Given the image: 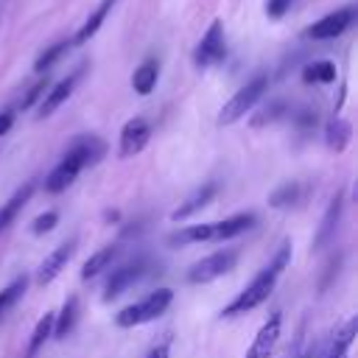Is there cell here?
Wrapping results in <instances>:
<instances>
[{"label":"cell","mask_w":358,"mask_h":358,"mask_svg":"<svg viewBox=\"0 0 358 358\" xmlns=\"http://www.w3.org/2000/svg\"><path fill=\"white\" fill-rule=\"evenodd\" d=\"M14 117H17V112H14V109H3V112H0V137L11 131V126H14Z\"/></svg>","instance_id":"cell-33"},{"label":"cell","mask_w":358,"mask_h":358,"mask_svg":"<svg viewBox=\"0 0 358 358\" xmlns=\"http://www.w3.org/2000/svg\"><path fill=\"white\" fill-rule=\"evenodd\" d=\"M31 193H34V182H25L22 187H17V190L11 193V199H8V201H3V204H0V235L11 227V221H14V218L20 215V210L28 204Z\"/></svg>","instance_id":"cell-16"},{"label":"cell","mask_w":358,"mask_h":358,"mask_svg":"<svg viewBox=\"0 0 358 358\" xmlns=\"http://www.w3.org/2000/svg\"><path fill=\"white\" fill-rule=\"evenodd\" d=\"M70 48H73V45H70V39H59V42L48 45V48L36 56V62H34V73H39V76H42V73H48V70H50V67H53V64H56V62H59Z\"/></svg>","instance_id":"cell-23"},{"label":"cell","mask_w":358,"mask_h":358,"mask_svg":"<svg viewBox=\"0 0 358 358\" xmlns=\"http://www.w3.org/2000/svg\"><path fill=\"white\" fill-rule=\"evenodd\" d=\"M28 291V277L25 274H20V277H14L3 291H0V316H6L20 299H22V294Z\"/></svg>","instance_id":"cell-24"},{"label":"cell","mask_w":358,"mask_h":358,"mask_svg":"<svg viewBox=\"0 0 358 358\" xmlns=\"http://www.w3.org/2000/svg\"><path fill=\"white\" fill-rule=\"evenodd\" d=\"M120 255V249L117 246H103V249H98L95 255H90L87 257V263L81 266V277L84 280H92V277H98L101 271H106V268H112V260Z\"/></svg>","instance_id":"cell-20"},{"label":"cell","mask_w":358,"mask_h":358,"mask_svg":"<svg viewBox=\"0 0 358 358\" xmlns=\"http://www.w3.org/2000/svg\"><path fill=\"white\" fill-rule=\"evenodd\" d=\"M117 6V0H101L92 11H90V17L81 22V28L73 34V39H70V45H87L98 31H101V25L106 22V17H109V11Z\"/></svg>","instance_id":"cell-15"},{"label":"cell","mask_w":358,"mask_h":358,"mask_svg":"<svg viewBox=\"0 0 358 358\" xmlns=\"http://www.w3.org/2000/svg\"><path fill=\"white\" fill-rule=\"evenodd\" d=\"M215 193H218V185H215V182H204L201 187H196V190L171 213V221H187V218H193L199 210H204V207L215 199Z\"/></svg>","instance_id":"cell-14"},{"label":"cell","mask_w":358,"mask_h":358,"mask_svg":"<svg viewBox=\"0 0 358 358\" xmlns=\"http://www.w3.org/2000/svg\"><path fill=\"white\" fill-rule=\"evenodd\" d=\"M238 263V252L235 249H221V252H213L201 260H196L190 268H187V282L190 285H204V282H213L218 277H224L227 271H232Z\"/></svg>","instance_id":"cell-6"},{"label":"cell","mask_w":358,"mask_h":358,"mask_svg":"<svg viewBox=\"0 0 358 358\" xmlns=\"http://www.w3.org/2000/svg\"><path fill=\"white\" fill-rule=\"evenodd\" d=\"M53 336V313H45L39 322H36V327H34V333H31V338H28V355H36L42 347H45V341Z\"/></svg>","instance_id":"cell-26"},{"label":"cell","mask_w":358,"mask_h":358,"mask_svg":"<svg viewBox=\"0 0 358 358\" xmlns=\"http://www.w3.org/2000/svg\"><path fill=\"white\" fill-rule=\"evenodd\" d=\"M56 224H59V213L48 210V213H42V215H36V218H34L31 232H34V235H45V232H50Z\"/></svg>","instance_id":"cell-29"},{"label":"cell","mask_w":358,"mask_h":358,"mask_svg":"<svg viewBox=\"0 0 358 358\" xmlns=\"http://www.w3.org/2000/svg\"><path fill=\"white\" fill-rule=\"evenodd\" d=\"M148 266H151L148 257H134L131 263H123V266L112 268V274H109V280H106V288H103V299L109 302V299L120 296L123 291H129L137 280H143V277L148 274Z\"/></svg>","instance_id":"cell-8"},{"label":"cell","mask_w":358,"mask_h":358,"mask_svg":"<svg viewBox=\"0 0 358 358\" xmlns=\"http://www.w3.org/2000/svg\"><path fill=\"white\" fill-rule=\"evenodd\" d=\"M350 134H352L350 123H347L344 117H333V120L327 123V129H324V143H327V148H333V151H344L347 143H350Z\"/></svg>","instance_id":"cell-22"},{"label":"cell","mask_w":358,"mask_h":358,"mask_svg":"<svg viewBox=\"0 0 358 358\" xmlns=\"http://www.w3.org/2000/svg\"><path fill=\"white\" fill-rule=\"evenodd\" d=\"M78 296H67L62 310L53 313V338H67L73 330H76V322H78Z\"/></svg>","instance_id":"cell-17"},{"label":"cell","mask_w":358,"mask_h":358,"mask_svg":"<svg viewBox=\"0 0 358 358\" xmlns=\"http://www.w3.org/2000/svg\"><path fill=\"white\" fill-rule=\"evenodd\" d=\"M355 333H358V319L352 316V319H347L344 327L333 336V341H330L324 358H347V355H350V347H352V341H355Z\"/></svg>","instance_id":"cell-19"},{"label":"cell","mask_w":358,"mask_h":358,"mask_svg":"<svg viewBox=\"0 0 358 358\" xmlns=\"http://www.w3.org/2000/svg\"><path fill=\"white\" fill-rule=\"evenodd\" d=\"M288 260H291V243H282V246L277 249V255H274V257L241 288V294L221 310V319H235V316H243V313L255 310L257 305H263V302L271 296V291L277 288V280L282 277Z\"/></svg>","instance_id":"cell-2"},{"label":"cell","mask_w":358,"mask_h":358,"mask_svg":"<svg viewBox=\"0 0 358 358\" xmlns=\"http://www.w3.org/2000/svg\"><path fill=\"white\" fill-rule=\"evenodd\" d=\"M266 90H268V73L252 76V78H249L241 90H235V95L221 106V112H218V126H232V123H238L241 117H246V112H252V109L263 101Z\"/></svg>","instance_id":"cell-3"},{"label":"cell","mask_w":358,"mask_h":358,"mask_svg":"<svg viewBox=\"0 0 358 358\" xmlns=\"http://www.w3.org/2000/svg\"><path fill=\"white\" fill-rule=\"evenodd\" d=\"M257 221L255 213H235L224 221H207V243H224L229 238H238L241 232L252 229Z\"/></svg>","instance_id":"cell-11"},{"label":"cell","mask_w":358,"mask_h":358,"mask_svg":"<svg viewBox=\"0 0 358 358\" xmlns=\"http://www.w3.org/2000/svg\"><path fill=\"white\" fill-rule=\"evenodd\" d=\"M173 302V291L171 288H157L151 294H145L143 299L126 305L123 310L115 313V324L117 327H137V324H145V322H154L159 319Z\"/></svg>","instance_id":"cell-4"},{"label":"cell","mask_w":358,"mask_h":358,"mask_svg":"<svg viewBox=\"0 0 358 358\" xmlns=\"http://www.w3.org/2000/svg\"><path fill=\"white\" fill-rule=\"evenodd\" d=\"M294 358H310V355H294Z\"/></svg>","instance_id":"cell-34"},{"label":"cell","mask_w":358,"mask_h":358,"mask_svg":"<svg viewBox=\"0 0 358 358\" xmlns=\"http://www.w3.org/2000/svg\"><path fill=\"white\" fill-rule=\"evenodd\" d=\"M224 59H227V31H224L221 20H213L193 48V64L199 70H210V67L221 64Z\"/></svg>","instance_id":"cell-5"},{"label":"cell","mask_w":358,"mask_h":358,"mask_svg":"<svg viewBox=\"0 0 358 358\" xmlns=\"http://www.w3.org/2000/svg\"><path fill=\"white\" fill-rule=\"evenodd\" d=\"M76 249H78V241L76 238H70V241H64V243H59L42 263H39V271H36V282L39 285H48V282H53L64 268H67V263H70V257L76 255Z\"/></svg>","instance_id":"cell-12"},{"label":"cell","mask_w":358,"mask_h":358,"mask_svg":"<svg viewBox=\"0 0 358 358\" xmlns=\"http://www.w3.org/2000/svg\"><path fill=\"white\" fill-rule=\"evenodd\" d=\"M352 22H355V6H344V8H336V11L324 14L322 20L310 22V25L305 28V36H308V39H316V42L336 39V36H341Z\"/></svg>","instance_id":"cell-7"},{"label":"cell","mask_w":358,"mask_h":358,"mask_svg":"<svg viewBox=\"0 0 358 358\" xmlns=\"http://www.w3.org/2000/svg\"><path fill=\"white\" fill-rule=\"evenodd\" d=\"M143 358H171V336H165L162 341H157Z\"/></svg>","instance_id":"cell-32"},{"label":"cell","mask_w":358,"mask_h":358,"mask_svg":"<svg viewBox=\"0 0 358 358\" xmlns=\"http://www.w3.org/2000/svg\"><path fill=\"white\" fill-rule=\"evenodd\" d=\"M280 327H282V316L280 313H271L260 324L257 336L252 338V344L246 350V358H271V352L277 347V338H280Z\"/></svg>","instance_id":"cell-13"},{"label":"cell","mask_w":358,"mask_h":358,"mask_svg":"<svg viewBox=\"0 0 358 358\" xmlns=\"http://www.w3.org/2000/svg\"><path fill=\"white\" fill-rule=\"evenodd\" d=\"M338 215H341V196L333 199V204H330V210H327V215H324V221H322V229H319V235H316V246H322V243L327 241V235L333 232Z\"/></svg>","instance_id":"cell-27"},{"label":"cell","mask_w":358,"mask_h":358,"mask_svg":"<svg viewBox=\"0 0 358 358\" xmlns=\"http://www.w3.org/2000/svg\"><path fill=\"white\" fill-rule=\"evenodd\" d=\"M302 196H305V185H299V182H285V185H280V187L268 196V204H271V207H291V204L302 201Z\"/></svg>","instance_id":"cell-25"},{"label":"cell","mask_w":358,"mask_h":358,"mask_svg":"<svg viewBox=\"0 0 358 358\" xmlns=\"http://www.w3.org/2000/svg\"><path fill=\"white\" fill-rule=\"evenodd\" d=\"M48 87H50L48 76H45V78H39V81H36V84L28 90V95L20 101V109H28V106H34L36 101H42V95H45V90H48Z\"/></svg>","instance_id":"cell-30"},{"label":"cell","mask_w":358,"mask_h":358,"mask_svg":"<svg viewBox=\"0 0 358 358\" xmlns=\"http://www.w3.org/2000/svg\"><path fill=\"white\" fill-rule=\"evenodd\" d=\"M294 0H266V17L268 20H282L291 11Z\"/></svg>","instance_id":"cell-31"},{"label":"cell","mask_w":358,"mask_h":358,"mask_svg":"<svg viewBox=\"0 0 358 358\" xmlns=\"http://www.w3.org/2000/svg\"><path fill=\"white\" fill-rule=\"evenodd\" d=\"M103 157H106V140L103 137H98V134H78L67 145V151L62 154V159L53 165V171L45 176V193H62V190H67L84 168L98 165Z\"/></svg>","instance_id":"cell-1"},{"label":"cell","mask_w":358,"mask_h":358,"mask_svg":"<svg viewBox=\"0 0 358 358\" xmlns=\"http://www.w3.org/2000/svg\"><path fill=\"white\" fill-rule=\"evenodd\" d=\"M282 112H285V103H282V101H271L268 106H263V109H260V115H255V117H252V126L274 123L277 117H282Z\"/></svg>","instance_id":"cell-28"},{"label":"cell","mask_w":358,"mask_h":358,"mask_svg":"<svg viewBox=\"0 0 358 358\" xmlns=\"http://www.w3.org/2000/svg\"><path fill=\"white\" fill-rule=\"evenodd\" d=\"M148 140H151V123L145 120V117H131V120H126L123 123V129H120V148H117V154L123 157V159H129V157H134V154H140L145 145H148Z\"/></svg>","instance_id":"cell-10"},{"label":"cell","mask_w":358,"mask_h":358,"mask_svg":"<svg viewBox=\"0 0 358 358\" xmlns=\"http://www.w3.org/2000/svg\"><path fill=\"white\" fill-rule=\"evenodd\" d=\"M157 81H159V62L157 59H145L131 73V87H134L137 95H151L154 87H157Z\"/></svg>","instance_id":"cell-18"},{"label":"cell","mask_w":358,"mask_h":358,"mask_svg":"<svg viewBox=\"0 0 358 358\" xmlns=\"http://www.w3.org/2000/svg\"><path fill=\"white\" fill-rule=\"evenodd\" d=\"M84 70H87V64L76 67L70 76H64L62 81H56V84H50V87L45 90V95H42V101H39V109H36V117H39V120H42V117H50V115L76 92V87H78Z\"/></svg>","instance_id":"cell-9"},{"label":"cell","mask_w":358,"mask_h":358,"mask_svg":"<svg viewBox=\"0 0 358 358\" xmlns=\"http://www.w3.org/2000/svg\"><path fill=\"white\" fill-rule=\"evenodd\" d=\"M302 81L305 84H333L336 81V64L327 59L319 62H308L302 67Z\"/></svg>","instance_id":"cell-21"}]
</instances>
